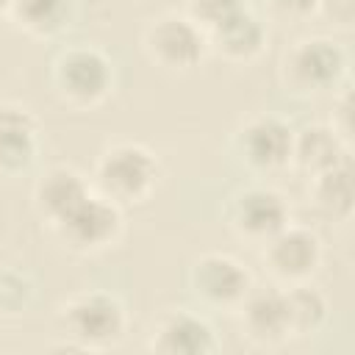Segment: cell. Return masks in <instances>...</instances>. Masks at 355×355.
<instances>
[{
    "label": "cell",
    "mask_w": 355,
    "mask_h": 355,
    "mask_svg": "<svg viewBox=\"0 0 355 355\" xmlns=\"http://www.w3.org/2000/svg\"><path fill=\"white\" fill-rule=\"evenodd\" d=\"M58 327L75 349H108L122 341L128 313L116 294L89 288L72 294L58 308Z\"/></svg>",
    "instance_id": "7a4b0ae2"
},
{
    "label": "cell",
    "mask_w": 355,
    "mask_h": 355,
    "mask_svg": "<svg viewBox=\"0 0 355 355\" xmlns=\"http://www.w3.org/2000/svg\"><path fill=\"white\" fill-rule=\"evenodd\" d=\"M92 191V183L86 175H80L75 166L67 164H55L50 169H44L36 183H33V208L36 214L53 225L55 219H61L80 197H86Z\"/></svg>",
    "instance_id": "5bb4252c"
},
{
    "label": "cell",
    "mask_w": 355,
    "mask_h": 355,
    "mask_svg": "<svg viewBox=\"0 0 355 355\" xmlns=\"http://www.w3.org/2000/svg\"><path fill=\"white\" fill-rule=\"evenodd\" d=\"M189 288L211 311H239L252 291V275L227 252H202L189 266Z\"/></svg>",
    "instance_id": "52a82bcc"
},
{
    "label": "cell",
    "mask_w": 355,
    "mask_h": 355,
    "mask_svg": "<svg viewBox=\"0 0 355 355\" xmlns=\"http://www.w3.org/2000/svg\"><path fill=\"white\" fill-rule=\"evenodd\" d=\"M6 14L28 36L53 39L69 28L75 3L72 0H11Z\"/></svg>",
    "instance_id": "ac0fdd59"
},
{
    "label": "cell",
    "mask_w": 355,
    "mask_h": 355,
    "mask_svg": "<svg viewBox=\"0 0 355 355\" xmlns=\"http://www.w3.org/2000/svg\"><path fill=\"white\" fill-rule=\"evenodd\" d=\"M39 155V122L17 103H0V175L25 172Z\"/></svg>",
    "instance_id": "4fadbf2b"
},
{
    "label": "cell",
    "mask_w": 355,
    "mask_h": 355,
    "mask_svg": "<svg viewBox=\"0 0 355 355\" xmlns=\"http://www.w3.org/2000/svg\"><path fill=\"white\" fill-rule=\"evenodd\" d=\"M239 319L244 336L258 347H277L291 338L283 288L250 291L239 305Z\"/></svg>",
    "instance_id": "7c38bea8"
},
{
    "label": "cell",
    "mask_w": 355,
    "mask_h": 355,
    "mask_svg": "<svg viewBox=\"0 0 355 355\" xmlns=\"http://www.w3.org/2000/svg\"><path fill=\"white\" fill-rule=\"evenodd\" d=\"M308 202L327 222H347L355 208L352 158L308 178Z\"/></svg>",
    "instance_id": "e0dca14e"
},
{
    "label": "cell",
    "mask_w": 355,
    "mask_h": 355,
    "mask_svg": "<svg viewBox=\"0 0 355 355\" xmlns=\"http://www.w3.org/2000/svg\"><path fill=\"white\" fill-rule=\"evenodd\" d=\"M33 294V283L28 275L17 269H0V311L3 313H19Z\"/></svg>",
    "instance_id": "44dd1931"
},
{
    "label": "cell",
    "mask_w": 355,
    "mask_h": 355,
    "mask_svg": "<svg viewBox=\"0 0 355 355\" xmlns=\"http://www.w3.org/2000/svg\"><path fill=\"white\" fill-rule=\"evenodd\" d=\"M205 42H208V50H214L219 58H225L230 64H247V61L258 58L266 44V25L247 6L236 17H230L211 33H205Z\"/></svg>",
    "instance_id": "9a60e30c"
},
{
    "label": "cell",
    "mask_w": 355,
    "mask_h": 355,
    "mask_svg": "<svg viewBox=\"0 0 355 355\" xmlns=\"http://www.w3.org/2000/svg\"><path fill=\"white\" fill-rule=\"evenodd\" d=\"M283 294H286L291 338H305L319 333V327L327 322V300L322 297V291H316L308 283H294L286 286Z\"/></svg>",
    "instance_id": "d6986e66"
},
{
    "label": "cell",
    "mask_w": 355,
    "mask_h": 355,
    "mask_svg": "<svg viewBox=\"0 0 355 355\" xmlns=\"http://www.w3.org/2000/svg\"><path fill=\"white\" fill-rule=\"evenodd\" d=\"M141 50L150 64L166 72H189L202 61L208 42L183 11H164L144 25Z\"/></svg>",
    "instance_id": "8992f818"
},
{
    "label": "cell",
    "mask_w": 355,
    "mask_h": 355,
    "mask_svg": "<svg viewBox=\"0 0 355 355\" xmlns=\"http://www.w3.org/2000/svg\"><path fill=\"white\" fill-rule=\"evenodd\" d=\"M263 269L283 286L308 283L322 263V241L311 227L286 225L261 244Z\"/></svg>",
    "instance_id": "30bf717a"
},
{
    "label": "cell",
    "mask_w": 355,
    "mask_h": 355,
    "mask_svg": "<svg viewBox=\"0 0 355 355\" xmlns=\"http://www.w3.org/2000/svg\"><path fill=\"white\" fill-rule=\"evenodd\" d=\"M225 219L241 241L261 247L266 239L288 225V202L272 186H244L230 194L225 205Z\"/></svg>",
    "instance_id": "9c48e42d"
},
{
    "label": "cell",
    "mask_w": 355,
    "mask_h": 355,
    "mask_svg": "<svg viewBox=\"0 0 355 355\" xmlns=\"http://www.w3.org/2000/svg\"><path fill=\"white\" fill-rule=\"evenodd\" d=\"M316 14L330 19V25L349 28L355 22V0H319Z\"/></svg>",
    "instance_id": "cb8c5ba5"
},
{
    "label": "cell",
    "mask_w": 355,
    "mask_h": 355,
    "mask_svg": "<svg viewBox=\"0 0 355 355\" xmlns=\"http://www.w3.org/2000/svg\"><path fill=\"white\" fill-rule=\"evenodd\" d=\"M266 3L277 17H283L288 22H302V19L313 17L319 8V0H266Z\"/></svg>",
    "instance_id": "603a6c76"
},
{
    "label": "cell",
    "mask_w": 355,
    "mask_h": 355,
    "mask_svg": "<svg viewBox=\"0 0 355 355\" xmlns=\"http://www.w3.org/2000/svg\"><path fill=\"white\" fill-rule=\"evenodd\" d=\"M150 349L161 355H208L219 349L211 322L194 311H166L150 336Z\"/></svg>",
    "instance_id": "8fae6325"
},
{
    "label": "cell",
    "mask_w": 355,
    "mask_h": 355,
    "mask_svg": "<svg viewBox=\"0 0 355 355\" xmlns=\"http://www.w3.org/2000/svg\"><path fill=\"white\" fill-rule=\"evenodd\" d=\"M330 125L344 141L352 139V89H349V83H341L338 94L333 97V119H330Z\"/></svg>",
    "instance_id": "7402d4cb"
},
{
    "label": "cell",
    "mask_w": 355,
    "mask_h": 355,
    "mask_svg": "<svg viewBox=\"0 0 355 355\" xmlns=\"http://www.w3.org/2000/svg\"><path fill=\"white\" fill-rule=\"evenodd\" d=\"M161 178V164L144 144L119 141L105 147L92 169V189L119 208L141 205L150 200Z\"/></svg>",
    "instance_id": "6da1fadb"
},
{
    "label": "cell",
    "mask_w": 355,
    "mask_h": 355,
    "mask_svg": "<svg viewBox=\"0 0 355 355\" xmlns=\"http://www.w3.org/2000/svg\"><path fill=\"white\" fill-rule=\"evenodd\" d=\"M352 158L349 155V141H344L330 122H316L305 125L302 130H294V144H291V166L300 172L319 175L330 166H338L341 161Z\"/></svg>",
    "instance_id": "2e32d148"
},
{
    "label": "cell",
    "mask_w": 355,
    "mask_h": 355,
    "mask_svg": "<svg viewBox=\"0 0 355 355\" xmlns=\"http://www.w3.org/2000/svg\"><path fill=\"white\" fill-rule=\"evenodd\" d=\"M8 3H11V0H0V11H6V8H8Z\"/></svg>",
    "instance_id": "d4e9b609"
},
{
    "label": "cell",
    "mask_w": 355,
    "mask_h": 355,
    "mask_svg": "<svg viewBox=\"0 0 355 355\" xmlns=\"http://www.w3.org/2000/svg\"><path fill=\"white\" fill-rule=\"evenodd\" d=\"M244 8H247V0H186L183 3V14L202 33H211L214 28H219L222 22H227Z\"/></svg>",
    "instance_id": "ffe728a7"
},
{
    "label": "cell",
    "mask_w": 355,
    "mask_h": 355,
    "mask_svg": "<svg viewBox=\"0 0 355 355\" xmlns=\"http://www.w3.org/2000/svg\"><path fill=\"white\" fill-rule=\"evenodd\" d=\"M347 75V53L330 36H305L280 55V80L291 94H324Z\"/></svg>",
    "instance_id": "277c9868"
},
{
    "label": "cell",
    "mask_w": 355,
    "mask_h": 355,
    "mask_svg": "<svg viewBox=\"0 0 355 355\" xmlns=\"http://www.w3.org/2000/svg\"><path fill=\"white\" fill-rule=\"evenodd\" d=\"M55 239L75 255H97L122 236V208L100 197L94 189L80 197L61 219L50 225Z\"/></svg>",
    "instance_id": "5b68a950"
},
{
    "label": "cell",
    "mask_w": 355,
    "mask_h": 355,
    "mask_svg": "<svg viewBox=\"0 0 355 355\" xmlns=\"http://www.w3.org/2000/svg\"><path fill=\"white\" fill-rule=\"evenodd\" d=\"M294 128L269 111L247 116L233 133V153L252 172H277L291 164Z\"/></svg>",
    "instance_id": "ba28073f"
},
{
    "label": "cell",
    "mask_w": 355,
    "mask_h": 355,
    "mask_svg": "<svg viewBox=\"0 0 355 355\" xmlns=\"http://www.w3.org/2000/svg\"><path fill=\"white\" fill-rule=\"evenodd\" d=\"M50 83L64 105L75 111H89L111 94L114 64L94 44H72L58 50V55L53 58Z\"/></svg>",
    "instance_id": "3957f363"
}]
</instances>
